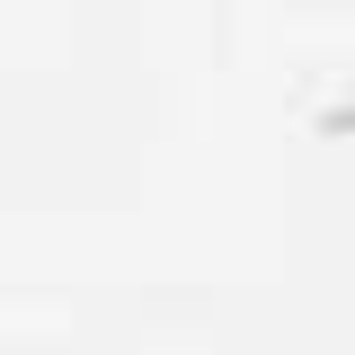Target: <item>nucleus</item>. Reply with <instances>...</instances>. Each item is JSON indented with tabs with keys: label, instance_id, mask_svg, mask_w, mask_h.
Instances as JSON below:
<instances>
[]
</instances>
